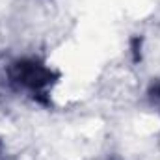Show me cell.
I'll return each mask as SVG.
<instances>
[{"mask_svg":"<svg viewBox=\"0 0 160 160\" xmlns=\"http://www.w3.org/2000/svg\"><path fill=\"white\" fill-rule=\"evenodd\" d=\"M11 77H13V80H17L19 84H22L26 88L39 89L45 84H48L50 73L39 63L24 60V62H17L11 67Z\"/></svg>","mask_w":160,"mask_h":160,"instance_id":"1","label":"cell"}]
</instances>
